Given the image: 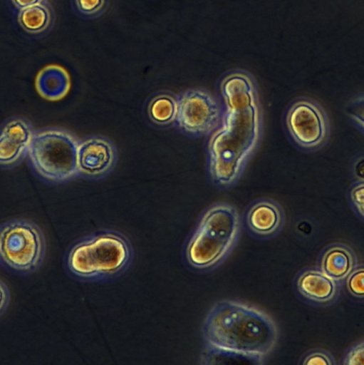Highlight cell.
<instances>
[{
  "label": "cell",
  "instance_id": "obj_11",
  "mask_svg": "<svg viewBox=\"0 0 364 365\" xmlns=\"http://www.w3.org/2000/svg\"><path fill=\"white\" fill-rule=\"evenodd\" d=\"M285 221L284 212L279 204L270 199L253 202L245 214L246 226L256 237L267 238L276 235Z\"/></svg>",
  "mask_w": 364,
  "mask_h": 365
},
{
  "label": "cell",
  "instance_id": "obj_3",
  "mask_svg": "<svg viewBox=\"0 0 364 365\" xmlns=\"http://www.w3.org/2000/svg\"><path fill=\"white\" fill-rule=\"evenodd\" d=\"M133 250L122 233L100 230L83 237L69 248L66 266L74 277L83 281H100L117 277L132 262Z\"/></svg>",
  "mask_w": 364,
  "mask_h": 365
},
{
  "label": "cell",
  "instance_id": "obj_17",
  "mask_svg": "<svg viewBox=\"0 0 364 365\" xmlns=\"http://www.w3.org/2000/svg\"><path fill=\"white\" fill-rule=\"evenodd\" d=\"M19 19L25 30L38 32L47 26L49 22V14L42 5L34 4L22 9Z\"/></svg>",
  "mask_w": 364,
  "mask_h": 365
},
{
  "label": "cell",
  "instance_id": "obj_13",
  "mask_svg": "<svg viewBox=\"0 0 364 365\" xmlns=\"http://www.w3.org/2000/svg\"><path fill=\"white\" fill-rule=\"evenodd\" d=\"M356 255L348 245L336 242L328 245L320 259V269L339 284L358 265Z\"/></svg>",
  "mask_w": 364,
  "mask_h": 365
},
{
  "label": "cell",
  "instance_id": "obj_21",
  "mask_svg": "<svg viewBox=\"0 0 364 365\" xmlns=\"http://www.w3.org/2000/svg\"><path fill=\"white\" fill-rule=\"evenodd\" d=\"M350 205L359 219L364 217V181H354L348 191Z\"/></svg>",
  "mask_w": 364,
  "mask_h": 365
},
{
  "label": "cell",
  "instance_id": "obj_4",
  "mask_svg": "<svg viewBox=\"0 0 364 365\" xmlns=\"http://www.w3.org/2000/svg\"><path fill=\"white\" fill-rule=\"evenodd\" d=\"M241 226L240 215L232 205L219 203L208 208L185 245L187 264L202 271L220 264L236 245Z\"/></svg>",
  "mask_w": 364,
  "mask_h": 365
},
{
  "label": "cell",
  "instance_id": "obj_19",
  "mask_svg": "<svg viewBox=\"0 0 364 365\" xmlns=\"http://www.w3.org/2000/svg\"><path fill=\"white\" fill-rule=\"evenodd\" d=\"M78 11L88 18L100 16L106 10L109 0H74Z\"/></svg>",
  "mask_w": 364,
  "mask_h": 365
},
{
  "label": "cell",
  "instance_id": "obj_9",
  "mask_svg": "<svg viewBox=\"0 0 364 365\" xmlns=\"http://www.w3.org/2000/svg\"><path fill=\"white\" fill-rule=\"evenodd\" d=\"M34 133L24 118L6 120L0 128V165L9 167L20 162L28 153Z\"/></svg>",
  "mask_w": 364,
  "mask_h": 365
},
{
  "label": "cell",
  "instance_id": "obj_8",
  "mask_svg": "<svg viewBox=\"0 0 364 365\" xmlns=\"http://www.w3.org/2000/svg\"><path fill=\"white\" fill-rule=\"evenodd\" d=\"M175 120L184 131L197 135L212 133L220 123L222 106L210 93L192 89L176 100Z\"/></svg>",
  "mask_w": 364,
  "mask_h": 365
},
{
  "label": "cell",
  "instance_id": "obj_6",
  "mask_svg": "<svg viewBox=\"0 0 364 365\" xmlns=\"http://www.w3.org/2000/svg\"><path fill=\"white\" fill-rule=\"evenodd\" d=\"M46 250L41 229L25 219H14L0 226V261L21 273L36 270L43 262Z\"/></svg>",
  "mask_w": 364,
  "mask_h": 365
},
{
  "label": "cell",
  "instance_id": "obj_16",
  "mask_svg": "<svg viewBox=\"0 0 364 365\" xmlns=\"http://www.w3.org/2000/svg\"><path fill=\"white\" fill-rule=\"evenodd\" d=\"M177 103L169 95H159L154 98L149 106V114L153 121L167 124L175 120Z\"/></svg>",
  "mask_w": 364,
  "mask_h": 365
},
{
  "label": "cell",
  "instance_id": "obj_15",
  "mask_svg": "<svg viewBox=\"0 0 364 365\" xmlns=\"http://www.w3.org/2000/svg\"><path fill=\"white\" fill-rule=\"evenodd\" d=\"M266 356L248 354L206 344L200 356V364L205 365H261Z\"/></svg>",
  "mask_w": 364,
  "mask_h": 365
},
{
  "label": "cell",
  "instance_id": "obj_20",
  "mask_svg": "<svg viewBox=\"0 0 364 365\" xmlns=\"http://www.w3.org/2000/svg\"><path fill=\"white\" fill-rule=\"evenodd\" d=\"M348 292L358 299L364 297V268L358 264L345 280Z\"/></svg>",
  "mask_w": 364,
  "mask_h": 365
},
{
  "label": "cell",
  "instance_id": "obj_7",
  "mask_svg": "<svg viewBox=\"0 0 364 365\" xmlns=\"http://www.w3.org/2000/svg\"><path fill=\"white\" fill-rule=\"evenodd\" d=\"M286 130L300 148L316 150L323 147L330 135V123L321 106L313 99L299 98L285 115Z\"/></svg>",
  "mask_w": 364,
  "mask_h": 365
},
{
  "label": "cell",
  "instance_id": "obj_10",
  "mask_svg": "<svg viewBox=\"0 0 364 365\" xmlns=\"http://www.w3.org/2000/svg\"><path fill=\"white\" fill-rule=\"evenodd\" d=\"M115 149L108 139L94 136L79 143L78 148V171L89 176L107 173L114 165Z\"/></svg>",
  "mask_w": 364,
  "mask_h": 365
},
{
  "label": "cell",
  "instance_id": "obj_2",
  "mask_svg": "<svg viewBox=\"0 0 364 365\" xmlns=\"http://www.w3.org/2000/svg\"><path fill=\"white\" fill-rule=\"evenodd\" d=\"M202 332L206 344L265 356L278 339L277 327L268 314L228 299L217 302L210 309Z\"/></svg>",
  "mask_w": 364,
  "mask_h": 365
},
{
  "label": "cell",
  "instance_id": "obj_14",
  "mask_svg": "<svg viewBox=\"0 0 364 365\" xmlns=\"http://www.w3.org/2000/svg\"><path fill=\"white\" fill-rule=\"evenodd\" d=\"M71 83L66 71L58 66L44 68L37 76L36 87L38 93L48 101L63 98L68 92Z\"/></svg>",
  "mask_w": 364,
  "mask_h": 365
},
{
  "label": "cell",
  "instance_id": "obj_12",
  "mask_svg": "<svg viewBox=\"0 0 364 365\" xmlns=\"http://www.w3.org/2000/svg\"><path fill=\"white\" fill-rule=\"evenodd\" d=\"M296 287L305 299L320 305L333 302L339 294V284L320 268H308L301 272L296 278Z\"/></svg>",
  "mask_w": 364,
  "mask_h": 365
},
{
  "label": "cell",
  "instance_id": "obj_22",
  "mask_svg": "<svg viewBox=\"0 0 364 365\" xmlns=\"http://www.w3.org/2000/svg\"><path fill=\"white\" fill-rule=\"evenodd\" d=\"M303 365H335L336 364L332 355L324 350L317 349L309 351L301 360Z\"/></svg>",
  "mask_w": 364,
  "mask_h": 365
},
{
  "label": "cell",
  "instance_id": "obj_18",
  "mask_svg": "<svg viewBox=\"0 0 364 365\" xmlns=\"http://www.w3.org/2000/svg\"><path fill=\"white\" fill-rule=\"evenodd\" d=\"M344 112L353 125L362 134L364 133V95L358 94L345 103Z\"/></svg>",
  "mask_w": 364,
  "mask_h": 365
},
{
  "label": "cell",
  "instance_id": "obj_24",
  "mask_svg": "<svg viewBox=\"0 0 364 365\" xmlns=\"http://www.w3.org/2000/svg\"><path fill=\"white\" fill-rule=\"evenodd\" d=\"M350 175L354 181H364V156L358 154L350 165Z\"/></svg>",
  "mask_w": 364,
  "mask_h": 365
},
{
  "label": "cell",
  "instance_id": "obj_5",
  "mask_svg": "<svg viewBox=\"0 0 364 365\" xmlns=\"http://www.w3.org/2000/svg\"><path fill=\"white\" fill-rule=\"evenodd\" d=\"M78 144L76 138L64 130H40L34 133L27 155L32 167L41 177L62 182L79 172Z\"/></svg>",
  "mask_w": 364,
  "mask_h": 365
},
{
  "label": "cell",
  "instance_id": "obj_25",
  "mask_svg": "<svg viewBox=\"0 0 364 365\" xmlns=\"http://www.w3.org/2000/svg\"><path fill=\"white\" fill-rule=\"evenodd\" d=\"M10 302V292L7 285L0 279V316L6 310Z\"/></svg>",
  "mask_w": 364,
  "mask_h": 365
},
{
  "label": "cell",
  "instance_id": "obj_23",
  "mask_svg": "<svg viewBox=\"0 0 364 365\" xmlns=\"http://www.w3.org/2000/svg\"><path fill=\"white\" fill-rule=\"evenodd\" d=\"M342 364L344 365L364 364V343L359 341L351 347L343 357Z\"/></svg>",
  "mask_w": 364,
  "mask_h": 365
},
{
  "label": "cell",
  "instance_id": "obj_1",
  "mask_svg": "<svg viewBox=\"0 0 364 365\" xmlns=\"http://www.w3.org/2000/svg\"><path fill=\"white\" fill-rule=\"evenodd\" d=\"M219 124L208 143L209 171L218 185L230 187L241 175L262 133L263 117L256 83L235 76L220 85Z\"/></svg>",
  "mask_w": 364,
  "mask_h": 365
},
{
  "label": "cell",
  "instance_id": "obj_26",
  "mask_svg": "<svg viewBox=\"0 0 364 365\" xmlns=\"http://www.w3.org/2000/svg\"><path fill=\"white\" fill-rule=\"evenodd\" d=\"M14 4L21 8H26L34 4H37V3L39 1V0H13Z\"/></svg>",
  "mask_w": 364,
  "mask_h": 365
}]
</instances>
